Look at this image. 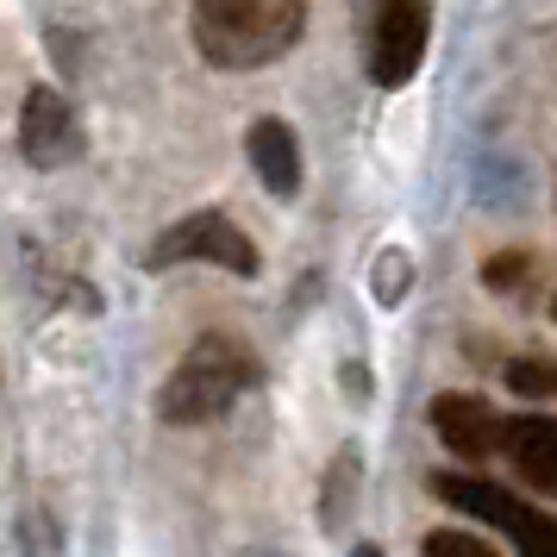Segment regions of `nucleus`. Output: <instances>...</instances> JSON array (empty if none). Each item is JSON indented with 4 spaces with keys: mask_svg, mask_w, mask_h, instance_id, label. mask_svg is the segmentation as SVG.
Returning a JSON list of instances; mask_svg holds the SVG:
<instances>
[{
    "mask_svg": "<svg viewBox=\"0 0 557 557\" xmlns=\"http://www.w3.org/2000/svg\"><path fill=\"white\" fill-rule=\"evenodd\" d=\"M188 26L213 70H263L301 45L307 0H195Z\"/></svg>",
    "mask_w": 557,
    "mask_h": 557,
    "instance_id": "obj_1",
    "label": "nucleus"
},
{
    "mask_svg": "<svg viewBox=\"0 0 557 557\" xmlns=\"http://www.w3.org/2000/svg\"><path fill=\"white\" fill-rule=\"evenodd\" d=\"M251 382H257L251 351L238 338H226V332H207V338H195V351L170 370L163 395H157V413L170 426H201V420H220Z\"/></svg>",
    "mask_w": 557,
    "mask_h": 557,
    "instance_id": "obj_2",
    "label": "nucleus"
},
{
    "mask_svg": "<svg viewBox=\"0 0 557 557\" xmlns=\"http://www.w3.org/2000/svg\"><path fill=\"white\" fill-rule=\"evenodd\" d=\"M432 488H438L451 507L476 513V520H488V527H502L507 539H513V552H520V557H557V520H552V513H532V507H520L507 488L476 482V476H432Z\"/></svg>",
    "mask_w": 557,
    "mask_h": 557,
    "instance_id": "obj_3",
    "label": "nucleus"
},
{
    "mask_svg": "<svg viewBox=\"0 0 557 557\" xmlns=\"http://www.w3.org/2000/svg\"><path fill=\"white\" fill-rule=\"evenodd\" d=\"M170 263H220L232 276H257V245L226 213H195L151 245V270H170Z\"/></svg>",
    "mask_w": 557,
    "mask_h": 557,
    "instance_id": "obj_4",
    "label": "nucleus"
},
{
    "mask_svg": "<svg viewBox=\"0 0 557 557\" xmlns=\"http://www.w3.org/2000/svg\"><path fill=\"white\" fill-rule=\"evenodd\" d=\"M426 32L432 7L426 0H376V26H370V76L376 88H401L426 63Z\"/></svg>",
    "mask_w": 557,
    "mask_h": 557,
    "instance_id": "obj_5",
    "label": "nucleus"
},
{
    "mask_svg": "<svg viewBox=\"0 0 557 557\" xmlns=\"http://www.w3.org/2000/svg\"><path fill=\"white\" fill-rule=\"evenodd\" d=\"M20 151L38 170H57V163L76 157V113H70V101L57 88H32L26 95V107H20Z\"/></svg>",
    "mask_w": 557,
    "mask_h": 557,
    "instance_id": "obj_6",
    "label": "nucleus"
},
{
    "mask_svg": "<svg viewBox=\"0 0 557 557\" xmlns=\"http://www.w3.org/2000/svg\"><path fill=\"white\" fill-rule=\"evenodd\" d=\"M432 426H438V438L457 457H495V445H502V420L476 395H438L432 401Z\"/></svg>",
    "mask_w": 557,
    "mask_h": 557,
    "instance_id": "obj_7",
    "label": "nucleus"
},
{
    "mask_svg": "<svg viewBox=\"0 0 557 557\" xmlns=\"http://www.w3.org/2000/svg\"><path fill=\"white\" fill-rule=\"evenodd\" d=\"M245 145H251V170L263 176V188L288 201L301 188V145H295V132L282 126V120H257Z\"/></svg>",
    "mask_w": 557,
    "mask_h": 557,
    "instance_id": "obj_8",
    "label": "nucleus"
},
{
    "mask_svg": "<svg viewBox=\"0 0 557 557\" xmlns=\"http://www.w3.org/2000/svg\"><path fill=\"white\" fill-rule=\"evenodd\" d=\"M502 445H507V457H513V470H520L532 488H557V420L527 413V420L502 426Z\"/></svg>",
    "mask_w": 557,
    "mask_h": 557,
    "instance_id": "obj_9",
    "label": "nucleus"
},
{
    "mask_svg": "<svg viewBox=\"0 0 557 557\" xmlns=\"http://www.w3.org/2000/svg\"><path fill=\"white\" fill-rule=\"evenodd\" d=\"M507 388L513 395H557V363H545V357H513L507 363Z\"/></svg>",
    "mask_w": 557,
    "mask_h": 557,
    "instance_id": "obj_10",
    "label": "nucleus"
},
{
    "mask_svg": "<svg viewBox=\"0 0 557 557\" xmlns=\"http://www.w3.org/2000/svg\"><path fill=\"white\" fill-rule=\"evenodd\" d=\"M426 557H495V552H488L482 539H463V532H432Z\"/></svg>",
    "mask_w": 557,
    "mask_h": 557,
    "instance_id": "obj_11",
    "label": "nucleus"
},
{
    "mask_svg": "<svg viewBox=\"0 0 557 557\" xmlns=\"http://www.w3.org/2000/svg\"><path fill=\"white\" fill-rule=\"evenodd\" d=\"M520 270H527L520 257H495V263H488V282H513V276H520Z\"/></svg>",
    "mask_w": 557,
    "mask_h": 557,
    "instance_id": "obj_12",
    "label": "nucleus"
},
{
    "mask_svg": "<svg viewBox=\"0 0 557 557\" xmlns=\"http://www.w3.org/2000/svg\"><path fill=\"white\" fill-rule=\"evenodd\" d=\"M351 557H382V552H376V545H357V552H351Z\"/></svg>",
    "mask_w": 557,
    "mask_h": 557,
    "instance_id": "obj_13",
    "label": "nucleus"
}]
</instances>
